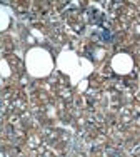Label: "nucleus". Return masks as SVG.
<instances>
[{"label": "nucleus", "mask_w": 140, "mask_h": 157, "mask_svg": "<svg viewBox=\"0 0 140 157\" xmlns=\"http://www.w3.org/2000/svg\"><path fill=\"white\" fill-rule=\"evenodd\" d=\"M7 27H9V13L0 9V30H5Z\"/></svg>", "instance_id": "20e7f679"}, {"label": "nucleus", "mask_w": 140, "mask_h": 157, "mask_svg": "<svg viewBox=\"0 0 140 157\" xmlns=\"http://www.w3.org/2000/svg\"><path fill=\"white\" fill-rule=\"evenodd\" d=\"M112 65L119 74H127V72L132 70V59L128 57V55H125V54L115 55L113 60H112Z\"/></svg>", "instance_id": "7ed1b4c3"}, {"label": "nucleus", "mask_w": 140, "mask_h": 157, "mask_svg": "<svg viewBox=\"0 0 140 157\" xmlns=\"http://www.w3.org/2000/svg\"><path fill=\"white\" fill-rule=\"evenodd\" d=\"M27 69L34 77H43L52 72L53 62L43 48H32L27 54Z\"/></svg>", "instance_id": "f257e3e1"}, {"label": "nucleus", "mask_w": 140, "mask_h": 157, "mask_svg": "<svg viewBox=\"0 0 140 157\" xmlns=\"http://www.w3.org/2000/svg\"><path fill=\"white\" fill-rule=\"evenodd\" d=\"M85 60H80L79 57H77L75 54H72V52H64V54L58 57V67H60V70H64V72L67 74H72V77L75 78V69H80V67L85 65ZM72 78V80H73Z\"/></svg>", "instance_id": "f03ea898"}]
</instances>
